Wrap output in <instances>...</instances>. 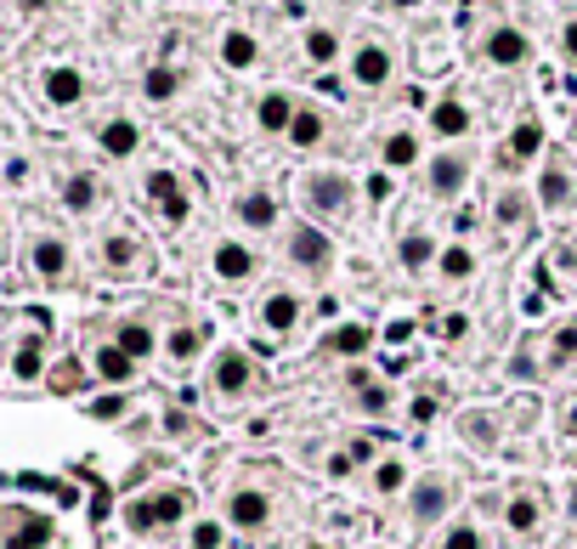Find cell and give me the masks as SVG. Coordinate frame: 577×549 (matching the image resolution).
<instances>
[{
	"label": "cell",
	"mask_w": 577,
	"mask_h": 549,
	"mask_svg": "<svg viewBox=\"0 0 577 549\" xmlns=\"http://www.w3.org/2000/svg\"><path fill=\"white\" fill-rule=\"evenodd\" d=\"M402 510H407V522H414V533H441L453 522V510H459L453 470H419L414 481H407V493H402Z\"/></svg>",
	"instance_id": "1"
},
{
	"label": "cell",
	"mask_w": 577,
	"mask_h": 549,
	"mask_svg": "<svg viewBox=\"0 0 577 549\" xmlns=\"http://www.w3.org/2000/svg\"><path fill=\"white\" fill-rule=\"evenodd\" d=\"M255 385H261V363L244 346H216V358L204 363V397H210L216 408H232V402L255 397Z\"/></svg>",
	"instance_id": "2"
},
{
	"label": "cell",
	"mask_w": 577,
	"mask_h": 549,
	"mask_svg": "<svg viewBox=\"0 0 577 549\" xmlns=\"http://www.w3.org/2000/svg\"><path fill=\"white\" fill-rule=\"evenodd\" d=\"M295 192H300V210L312 221H334L357 205V182L346 171H312V176H300Z\"/></svg>",
	"instance_id": "3"
},
{
	"label": "cell",
	"mask_w": 577,
	"mask_h": 549,
	"mask_svg": "<svg viewBox=\"0 0 577 549\" xmlns=\"http://www.w3.org/2000/svg\"><path fill=\"white\" fill-rule=\"evenodd\" d=\"M272 515H278V504H272V493L255 488V481H232L227 499H221V522L238 538H261L272 527Z\"/></svg>",
	"instance_id": "4"
},
{
	"label": "cell",
	"mask_w": 577,
	"mask_h": 549,
	"mask_svg": "<svg viewBox=\"0 0 577 549\" xmlns=\"http://www.w3.org/2000/svg\"><path fill=\"white\" fill-rule=\"evenodd\" d=\"M204 272H210V283L221 289H244L261 278V249L250 238H216L210 249H204Z\"/></svg>",
	"instance_id": "5"
},
{
	"label": "cell",
	"mask_w": 577,
	"mask_h": 549,
	"mask_svg": "<svg viewBox=\"0 0 577 549\" xmlns=\"http://www.w3.org/2000/svg\"><path fill=\"white\" fill-rule=\"evenodd\" d=\"M284 261L305 278H328L334 272V238L323 233V221H295L284 233Z\"/></svg>",
	"instance_id": "6"
},
{
	"label": "cell",
	"mask_w": 577,
	"mask_h": 549,
	"mask_svg": "<svg viewBox=\"0 0 577 549\" xmlns=\"http://www.w3.org/2000/svg\"><path fill=\"white\" fill-rule=\"evenodd\" d=\"M305 317H312V306H305L300 289H266V295L250 306V323H255L266 340H289Z\"/></svg>",
	"instance_id": "7"
},
{
	"label": "cell",
	"mask_w": 577,
	"mask_h": 549,
	"mask_svg": "<svg viewBox=\"0 0 577 549\" xmlns=\"http://www.w3.org/2000/svg\"><path fill=\"white\" fill-rule=\"evenodd\" d=\"M543 522H550L543 488H538V481H516V488L504 493V533H509V538H538Z\"/></svg>",
	"instance_id": "8"
},
{
	"label": "cell",
	"mask_w": 577,
	"mask_h": 549,
	"mask_svg": "<svg viewBox=\"0 0 577 549\" xmlns=\"http://www.w3.org/2000/svg\"><path fill=\"white\" fill-rule=\"evenodd\" d=\"M96 267L108 278H142L148 272V244L136 233H125V227H114V233H102V244H96Z\"/></svg>",
	"instance_id": "9"
},
{
	"label": "cell",
	"mask_w": 577,
	"mask_h": 549,
	"mask_svg": "<svg viewBox=\"0 0 577 549\" xmlns=\"http://www.w3.org/2000/svg\"><path fill=\"white\" fill-rule=\"evenodd\" d=\"M464 187H470V153H459V148H441L436 159H425V192H430V199L453 205Z\"/></svg>",
	"instance_id": "10"
},
{
	"label": "cell",
	"mask_w": 577,
	"mask_h": 549,
	"mask_svg": "<svg viewBox=\"0 0 577 549\" xmlns=\"http://www.w3.org/2000/svg\"><path fill=\"white\" fill-rule=\"evenodd\" d=\"M532 199H538L543 215H561V210L577 205V176H572L566 159H543V171H538V182H532Z\"/></svg>",
	"instance_id": "11"
},
{
	"label": "cell",
	"mask_w": 577,
	"mask_h": 549,
	"mask_svg": "<svg viewBox=\"0 0 577 549\" xmlns=\"http://www.w3.org/2000/svg\"><path fill=\"white\" fill-rule=\"evenodd\" d=\"M396 80V51L385 40H362L351 51V85L357 91H385Z\"/></svg>",
	"instance_id": "12"
},
{
	"label": "cell",
	"mask_w": 577,
	"mask_h": 549,
	"mask_svg": "<svg viewBox=\"0 0 577 549\" xmlns=\"http://www.w3.org/2000/svg\"><path fill=\"white\" fill-rule=\"evenodd\" d=\"M57 544V527L34 510H7L0 515V549H51Z\"/></svg>",
	"instance_id": "13"
},
{
	"label": "cell",
	"mask_w": 577,
	"mask_h": 549,
	"mask_svg": "<svg viewBox=\"0 0 577 549\" xmlns=\"http://www.w3.org/2000/svg\"><path fill=\"white\" fill-rule=\"evenodd\" d=\"M232 221H238L244 233H272V227L284 221L278 192H272V187H244V192L232 199Z\"/></svg>",
	"instance_id": "14"
},
{
	"label": "cell",
	"mask_w": 577,
	"mask_h": 549,
	"mask_svg": "<svg viewBox=\"0 0 577 549\" xmlns=\"http://www.w3.org/2000/svg\"><path fill=\"white\" fill-rule=\"evenodd\" d=\"M204 351H210V329H204V323H193V317L170 323V329L159 335V358H164V363H176V369L198 363Z\"/></svg>",
	"instance_id": "15"
},
{
	"label": "cell",
	"mask_w": 577,
	"mask_h": 549,
	"mask_svg": "<svg viewBox=\"0 0 577 549\" xmlns=\"http://www.w3.org/2000/svg\"><path fill=\"white\" fill-rule=\"evenodd\" d=\"M28 272L41 278V283H62L68 272H74V249H68V238L34 233V238H28Z\"/></svg>",
	"instance_id": "16"
},
{
	"label": "cell",
	"mask_w": 577,
	"mask_h": 549,
	"mask_svg": "<svg viewBox=\"0 0 577 549\" xmlns=\"http://www.w3.org/2000/svg\"><path fill=\"white\" fill-rule=\"evenodd\" d=\"M108 340L125 351V358H130L136 369L159 358V329H153V323H148L142 312H125V317L114 323V329H108Z\"/></svg>",
	"instance_id": "17"
},
{
	"label": "cell",
	"mask_w": 577,
	"mask_h": 549,
	"mask_svg": "<svg viewBox=\"0 0 577 549\" xmlns=\"http://www.w3.org/2000/svg\"><path fill=\"white\" fill-rule=\"evenodd\" d=\"M482 57L493 62V69H521V62L532 57V40L521 35L516 23H498V28L482 35Z\"/></svg>",
	"instance_id": "18"
},
{
	"label": "cell",
	"mask_w": 577,
	"mask_h": 549,
	"mask_svg": "<svg viewBox=\"0 0 577 549\" xmlns=\"http://www.w3.org/2000/svg\"><path fill=\"white\" fill-rule=\"evenodd\" d=\"M373 459H380V442H373V436H351V442H339L334 454L323 459V470H328V481H351V476L373 470Z\"/></svg>",
	"instance_id": "19"
},
{
	"label": "cell",
	"mask_w": 577,
	"mask_h": 549,
	"mask_svg": "<svg viewBox=\"0 0 577 549\" xmlns=\"http://www.w3.org/2000/svg\"><path fill=\"white\" fill-rule=\"evenodd\" d=\"M41 96L51 108H80L85 103V74L74 69V62H51V69L41 74Z\"/></svg>",
	"instance_id": "20"
},
{
	"label": "cell",
	"mask_w": 577,
	"mask_h": 549,
	"mask_svg": "<svg viewBox=\"0 0 577 549\" xmlns=\"http://www.w3.org/2000/svg\"><path fill=\"white\" fill-rule=\"evenodd\" d=\"M148 499H153V515H159V533L187 527V515H193V488H182V481H159V488H148Z\"/></svg>",
	"instance_id": "21"
},
{
	"label": "cell",
	"mask_w": 577,
	"mask_h": 549,
	"mask_svg": "<svg viewBox=\"0 0 577 549\" xmlns=\"http://www.w3.org/2000/svg\"><path fill=\"white\" fill-rule=\"evenodd\" d=\"M441 283H448V289H459V283H470L475 272H482V255H475L464 238H453V244H441L436 249V267H430Z\"/></svg>",
	"instance_id": "22"
},
{
	"label": "cell",
	"mask_w": 577,
	"mask_h": 549,
	"mask_svg": "<svg viewBox=\"0 0 577 549\" xmlns=\"http://www.w3.org/2000/svg\"><path fill=\"white\" fill-rule=\"evenodd\" d=\"M91 379H102V385H114V392H125V385H136V374H142V369H136L130 358H125V351L114 346V340H102L96 351H91Z\"/></svg>",
	"instance_id": "23"
},
{
	"label": "cell",
	"mask_w": 577,
	"mask_h": 549,
	"mask_svg": "<svg viewBox=\"0 0 577 549\" xmlns=\"http://www.w3.org/2000/svg\"><path fill=\"white\" fill-rule=\"evenodd\" d=\"M543 148H550V137H543V119L527 114L509 125V142H504V159L509 165H532V159H543Z\"/></svg>",
	"instance_id": "24"
},
{
	"label": "cell",
	"mask_w": 577,
	"mask_h": 549,
	"mask_svg": "<svg viewBox=\"0 0 577 549\" xmlns=\"http://www.w3.org/2000/svg\"><path fill=\"white\" fill-rule=\"evenodd\" d=\"M407 481H414V470H407V459L391 447V454L373 459V470H368V493H373V499H402V493H407Z\"/></svg>",
	"instance_id": "25"
},
{
	"label": "cell",
	"mask_w": 577,
	"mask_h": 549,
	"mask_svg": "<svg viewBox=\"0 0 577 549\" xmlns=\"http://www.w3.org/2000/svg\"><path fill=\"white\" fill-rule=\"evenodd\" d=\"M436 249H441V238L425 233V227H414V233H402V238H396V267H402L407 278H419V272L436 267Z\"/></svg>",
	"instance_id": "26"
},
{
	"label": "cell",
	"mask_w": 577,
	"mask_h": 549,
	"mask_svg": "<svg viewBox=\"0 0 577 549\" xmlns=\"http://www.w3.org/2000/svg\"><path fill=\"white\" fill-rule=\"evenodd\" d=\"M96 148L102 153H108V159H136V153H142V125H136V119H102L96 125Z\"/></svg>",
	"instance_id": "27"
},
{
	"label": "cell",
	"mask_w": 577,
	"mask_h": 549,
	"mask_svg": "<svg viewBox=\"0 0 577 549\" xmlns=\"http://www.w3.org/2000/svg\"><path fill=\"white\" fill-rule=\"evenodd\" d=\"M216 57H221L227 74H250L261 62V40L250 35V28H227V35L216 40Z\"/></svg>",
	"instance_id": "28"
},
{
	"label": "cell",
	"mask_w": 577,
	"mask_h": 549,
	"mask_svg": "<svg viewBox=\"0 0 577 549\" xmlns=\"http://www.w3.org/2000/svg\"><path fill=\"white\" fill-rule=\"evenodd\" d=\"M373 351V329L368 323H339V329L323 340V358H339V363H362Z\"/></svg>",
	"instance_id": "29"
},
{
	"label": "cell",
	"mask_w": 577,
	"mask_h": 549,
	"mask_svg": "<svg viewBox=\"0 0 577 549\" xmlns=\"http://www.w3.org/2000/svg\"><path fill=\"white\" fill-rule=\"evenodd\" d=\"M448 402H453V392H448V385L425 379L419 392H414V397L402 402V413H407V425H419V431H425V425H436V419L448 413Z\"/></svg>",
	"instance_id": "30"
},
{
	"label": "cell",
	"mask_w": 577,
	"mask_h": 549,
	"mask_svg": "<svg viewBox=\"0 0 577 549\" xmlns=\"http://www.w3.org/2000/svg\"><path fill=\"white\" fill-rule=\"evenodd\" d=\"M46 369H51V358H46V335H23V340L12 346V379H18V385H41Z\"/></svg>",
	"instance_id": "31"
},
{
	"label": "cell",
	"mask_w": 577,
	"mask_h": 549,
	"mask_svg": "<svg viewBox=\"0 0 577 549\" xmlns=\"http://www.w3.org/2000/svg\"><path fill=\"white\" fill-rule=\"evenodd\" d=\"M470 125H475V114L459 103V96H436L430 103V137L459 142V137H470Z\"/></svg>",
	"instance_id": "32"
},
{
	"label": "cell",
	"mask_w": 577,
	"mask_h": 549,
	"mask_svg": "<svg viewBox=\"0 0 577 549\" xmlns=\"http://www.w3.org/2000/svg\"><path fill=\"white\" fill-rule=\"evenodd\" d=\"M57 199H62L68 215H91V210L102 205V182H96L91 171H68L62 187H57Z\"/></svg>",
	"instance_id": "33"
},
{
	"label": "cell",
	"mask_w": 577,
	"mask_h": 549,
	"mask_svg": "<svg viewBox=\"0 0 577 549\" xmlns=\"http://www.w3.org/2000/svg\"><path fill=\"white\" fill-rule=\"evenodd\" d=\"M323 137H328L323 108L300 103V108H295V119H289V131H284V142H289V148H300V153H312V148H323Z\"/></svg>",
	"instance_id": "34"
},
{
	"label": "cell",
	"mask_w": 577,
	"mask_h": 549,
	"mask_svg": "<svg viewBox=\"0 0 577 549\" xmlns=\"http://www.w3.org/2000/svg\"><path fill=\"white\" fill-rule=\"evenodd\" d=\"M380 165H385V171H414V165H425L419 131H385V142H380Z\"/></svg>",
	"instance_id": "35"
},
{
	"label": "cell",
	"mask_w": 577,
	"mask_h": 549,
	"mask_svg": "<svg viewBox=\"0 0 577 549\" xmlns=\"http://www.w3.org/2000/svg\"><path fill=\"white\" fill-rule=\"evenodd\" d=\"M538 358H543V374H566V369L577 363V317L561 323V329L550 335V346H543Z\"/></svg>",
	"instance_id": "36"
},
{
	"label": "cell",
	"mask_w": 577,
	"mask_h": 549,
	"mask_svg": "<svg viewBox=\"0 0 577 549\" xmlns=\"http://www.w3.org/2000/svg\"><path fill=\"white\" fill-rule=\"evenodd\" d=\"M295 108H300V103H295L289 91H266L261 103H255V125H261L266 137H284V131H289V119H295Z\"/></svg>",
	"instance_id": "37"
},
{
	"label": "cell",
	"mask_w": 577,
	"mask_h": 549,
	"mask_svg": "<svg viewBox=\"0 0 577 549\" xmlns=\"http://www.w3.org/2000/svg\"><path fill=\"white\" fill-rule=\"evenodd\" d=\"M396 385H385V379H373V385H362V392H351V413L357 419H391L396 413Z\"/></svg>",
	"instance_id": "38"
},
{
	"label": "cell",
	"mask_w": 577,
	"mask_h": 549,
	"mask_svg": "<svg viewBox=\"0 0 577 549\" xmlns=\"http://www.w3.org/2000/svg\"><path fill=\"white\" fill-rule=\"evenodd\" d=\"M300 51H305V62H312V69H334V62L346 57V46H339V35H334L328 23H312V28H305Z\"/></svg>",
	"instance_id": "39"
},
{
	"label": "cell",
	"mask_w": 577,
	"mask_h": 549,
	"mask_svg": "<svg viewBox=\"0 0 577 549\" xmlns=\"http://www.w3.org/2000/svg\"><path fill=\"white\" fill-rule=\"evenodd\" d=\"M532 210H538V199L527 187H504L493 199V221H498V227H521V221H532Z\"/></svg>",
	"instance_id": "40"
},
{
	"label": "cell",
	"mask_w": 577,
	"mask_h": 549,
	"mask_svg": "<svg viewBox=\"0 0 577 549\" xmlns=\"http://www.w3.org/2000/svg\"><path fill=\"white\" fill-rule=\"evenodd\" d=\"M119 522H125V533H136V538H159V515H153V499H148V493H130L125 510H119Z\"/></svg>",
	"instance_id": "41"
},
{
	"label": "cell",
	"mask_w": 577,
	"mask_h": 549,
	"mask_svg": "<svg viewBox=\"0 0 577 549\" xmlns=\"http://www.w3.org/2000/svg\"><path fill=\"white\" fill-rule=\"evenodd\" d=\"M436 549H487V533L475 527L470 515H453V522L436 533Z\"/></svg>",
	"instance_id": "42"
},
{
	"label": "cell",
	"mask_w": 577,
	"mask_h": 549,
	"mask_svg": "<svg viewBox=\"0 0 577 549\" xmlns=\"http://www.w3.org/2000/svg\"><path fill=\"white\" fill-rule=\"evenodd\" d=\"M176 91H182V74L176 69H170V62H153V69L142 74V96H148V103H176Z\"/></svg>",
	"instance_id": "43"
},
{
	"label": "cell",
	"mask_w": 577,
	"mask_h": 549,
	"mask_svg": "<svg viewBox=\"0 0 577 549\" xmlns=\"http://www.w3.org/2000/svg\"><path fill=\"white\" fill-rule=\"evenodd\" d=\"M459 431H464L470 447H482V454H487V447H498V436H504L493 413H459Z\"/></svg>",
	"instance_id": "44"
},
{
	"label": "cell",
	"mask_w": 577,
	"mask_h": 549,
	"mask_svg": "<svg viewBox=\"0 0 577 549\" xmlns=\"http://www.w3.org/2000/svg\"><path fill=\"white\" fill-rule=\"evenodd\" d=\"M227 522L221 515H198V522L187 527V549H227Z\"/></svg>",
	"instance_id": "45"
},
{
	"label": "cell",
	"mask_w": 577,
	"mask_h": 549,
	"mask_svg": "<svg viewBox=\"0 0 577 549\" xmlns=\"http://www.w3.org/2000/svg\"><path fill=\"white\" fill-rule=\"evenodd\" d=\"M85 379H91V369H85V363H74V358H68V363H51V369H46V385H51L57 397H74Z\"/></svg>",
	"instance_id": "46"
},
{
	"label": "cell",
	"mask_w": 577,
	"mask_h": 549,
	"mask_svg": "<svg viewBox=\"0 0 577 549\" xmlns=\"http://www.w3.org/2000/svg\"><path fill=\"white\" fill-rule=\"evenodd\" d=\"M504 374L516 379V385H527V379H538L543 374V363H538V351H532V340H521L516 351H509V363H504Z\"/></svg>",
	"instance_id": "47"
},
{
	"label": "cell",
	"mask_w": 577,
	"mask_h": 549,
	"mask_svg": "<svg viewBox=\"0 0 577 549\" xmlns=\"http://www.w3.org/2000/svg\"><path fill=\"white\" fill-rule=\"evenodd\" d=\"M182 187H187V182H182L176 171H148V182H142V192H148V205H153V210H159L164 199H176Z\"/></svg>",
	"instance_id": "48"
},
{
	"label": "cell",
	"mask_w": 577,
	"mask_h": 549,
	"mask_svg": "<svg viewBox=\"0 0 577 549\" xmlns=\"http://www.w3.org/2000/svg\"><path fill=\"white\" fill-rule=\"evenodd\" d=\"M159 425H164V436H170V442H187V436H198V419H193L187 408H164V419H159Z\"/></svg>",
	"instance_id": "49"
},
{
	"label": "cell",
	"mask_w": 577,
	"mask_h": 549,
	"mask_svg": "<svg viewBox=\"0 0 577 549\" xmlns=\"http://www.w3.org/2000/svg\"><path fill=\"white\" fill-rule=\"evenodd\" d=\"M159 221H164V227H187V221H193V192L182 187L176 199H164L159 205Z\"/></svg>",
	"instance_id": "50"
},
{
	"label": "cell",
	"mask_w": 577,
	"mask_h": 549,
	"mask_svg": "<svg viewBox=\"0 0 577 549\" xmlns=\"http://www.w3.org/2000/svg\"><path fill=\"white\" fill-rule=\"evenodd\" d=\"M125 408H130V402H125L119 392L96 397V402H85V413H91V419H102V425H114V419H125Z\"/></svg>",
	"instance_id": "51"
},
{
	"label": "cell",
	"mask_w": 577,
	"mask_h": 549,
	"mask_svg": "<svg viewBox=\"0 0 577 549\" xmlns=\"http://www.w3.org/2000/svg\"><path fill=\"white\" fill-rule=\"evenodd\" d=\"M470 335V317L464 312H448V317H441V340H464Z\"/></svg>",
	"instance_id": "52"
},
{
	"label": "cell",
	"mask_w": 577,
	"mask_h": 549,
	"mask_svg": "<svg viewBox=\"0 0 577 549\" xmlns=\"http://www.w3.org/2000/svg\"><path fill=\"white\" fill-rule=\"evenodd\" d=\"M362 385H373V369L368 363H346V397L362 392Z\"/></svg>",
	"instance_id": "53"
},
{
	"label": "cell",
	"mask_w": 577,
	"mask_h": 549,
	"mask_svg": "<svg viewBox=\"0 0 577 549\" xmlns=\"http://www.w3.org/2000/svg\"><path fill=\"white\" fill-rule=\"evenodd\" d=\"M561 51L577 62V17H566V23H561Z\"/></svg>",
	"instance_id": "54"
},
{
	"label": "cell",
	"mask_w": 577,
	"mask_h": 549,
	"mask_svg": "<svg viewBox=\"0 0 577 549\" xmlns=\"http://www.w3.org/2000/svg\"><path fill=\"white\" fill-rule=\"evenodd\" d=\"M561 431L577 442V392H572V397H566V408H561Z\"/></svg>",
	"instance_id": "55"
},
{
	"label": "cell",
	"mask_w": 577,
	"mask_h": 549,
	"mask_svg": "<svg viewBox=\"0 0 577 549\" xmlns=\"http://www.w3.org/2000/svg\"><path fill=\"white\" fill-rule=\"evenodd\" d=\"M295 549H334V538H323V533H305Z\"/></svg>",
	"instance_id": "56"
},
{
	"label": "cell",
	"mask_w": 577,
	"mask_h": 549,
	"mask_svg": "<svg viewBox=\"0 0 577 549\" xmlns=\"http://www.w3.org/2000/svg\"><path fill=\"white\" fill-rule=\"evenodd\" d=\"M7 182H12V187H23V182H28V165H23V159H12V165H7Z\"/></svg>",
	"instance_id": "57"
},
{
	"label": "cell",
	"mask_w": 577,
	"mask_h": 549,
	"mask_svg": "<svg viewBox=\"0 0 577 549\" xmlns=\"http://www.w3.org/2000/svg\"><path fill=\"white\" fill-rule=\"evenodd\" d=\"M391 7H396V12H414V7H425V0H391Z\"/></svg>",
	"instance_id": "58"
},
{
	"label": "cell",
	"mask_w": 577,
	"mask_h": 549,
	"mask_svg": "<svg viewBox=\"0 0 577 549\" xmlns=\"http://www.w3.org/2000/svg\"><path fill=\"white\" fill-rule=\"evenodd\" d=\"M18 7H23V12H46V0H18Z\"/></svg>",
	"instance_id": "59"
},
{
	"label": "cell",
	"mask_w": 577,
	"mask_h": 549,
	"mask_svg": "<svg viewBox=\"0 0 577 549\" xmlns=\"http://www.w3.org/2000/svg\"><path fill=\"white\" fill-rule=\"evenodd\" d=\"M0 227H7V215H0Z\"/></svg>",
	"instance_id": "60"
}]
</instances>
